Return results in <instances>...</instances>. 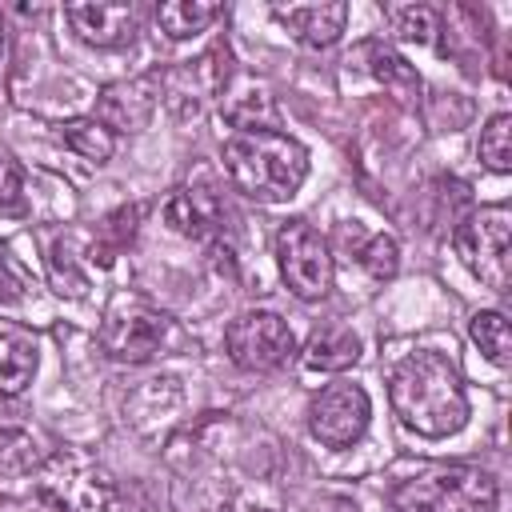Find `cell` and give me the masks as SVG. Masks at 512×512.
Wrapping results in <instances>:
<instances>
[{"label": "cell", "mask_w": 512, "mask_h": 512, "mask_svg": "<svg viewBox=\"0 0 512 512\" xmlns=\"http://www.w3.org/2000/svg\"><path fill=\"white\" fill-rule=\"evenodd\" d=\"M388 400L400 424L416 436L444 440L468 424V392L456 364L436 348L408 352L388 376Z\"/></svg>", "instance_id": "cell-1"}, {"label": "cell", "mask_w": 512, "mask_h": 512, "mask_svg": "<svg viewBox=\"0 0 512 512\" xmlns=\"http://www.w3.org/2000/svg\"><path fill=\"white\" fill-rule=\"evenodd\" d=\"M220 160L236 192L260 204L292 200L300 184L308 180V148L296 136L276 132V128L232 132L220 148Z\"/></svg>", "instance_id": "cell-2"}, {"label": "cell", "mask_w": 512, "mask_h": 512, "mask_svg": "<svg viewBox=\"0 0 512 512\" xmlns=\"http://www.w3.org/2000/svg\"><path fill=\"white\" fill-rule=\"evenodd\" d=\"M36 496L48 512H116V484L84 452H52L36 468Z\"/></svg>", "instance_id": "cell-3"}, {"label": "cell", "mask_w": 512, "mask_h": 512, "mask_svg": "<svg viewBox=\"0 0 512 512\" xmlns=\"http://www.w3.org/2000/svg\"><path fill=\"white\" fill-rule=\"evenodd\" d=\"M400 512H496V480L472 464H444L392 492Z\"/></svg>", "instance_id": "cell-4"}, {"label": "cell", "mask_w": 512, "mask_h": 512, "mask_svg": "<svg viewBox=\"0 0 512 512\" xmlns=\"http://www.w3.org/2000/svg\"><path fill=\"white\" fill-rule=\"evenodd\" d=\"M508 244H512V212L508 204H484L456 220L452 248L460 264L488 284L492 292L508 288Z\"/></svg>", "instance_id": "cell-5"}, {"label": "cell", "mask_w": 512, "mask_h": 512, "mask_svg": "<svg viewBox=\"0 0 512 512\" xmlns=\"http://www.w3.org/2000/svg\"><path fill=\"white\" fill-rule=\"evenodd\" d=\"M172 340V316L148 304L144 296H116L100 324V348L112 360H152Z\"/></svg>", "instance_id": "cell-6"}, {"label": "cell", "mask_w": 512, "mask_h": 512, "mask_svg": "<svg viewBox=\"0 0 512 512\" xmlns=\"http://www.w3.org/2000/svg\"><path fill=\"white\" fill-rule=\"evenodd\" d=\"M276 264L292 296L300 300H320L332 288V252L328 240L308 224V220H288L276 232Z\"/></svg>", "instance_id": "cell-7"}, {"label": "cell", "mask_w": 512, "mask_h": 512, "mask_svg": "<svg viewBox=\"0 0 512 512\" xmlns=\"http://www.w3.org/2000/svg\"><path fill=\"white\" fill-rule=\"evenodd\" d=\"M224 348H228V360L244 372H276L296 352V336L284 316L268 308H252L228 324Z\"/></svg>", "instance_id": "cell-8"}, {"label": "cell", "mask_w": 512, "mask_h": 512, "mask_svg": "<svg viewBox=\"0 0 512 512\" xmlns=\"http://www.w3.org/2000/svg\"><path fill=\"white\" fill-rule=\"evenodd\" d=\"M156 72H160V104H168L176 120L200 116L204 104L212 96H224L228 80H232L228 48L224 44L208 48L200 60H184L176 68H156Z\"/></svg>", "instance_id": "cell-9"}, {"label": "cell", "mask_w": 512, "mask_h": 512, "mask_svg": "<svg viewBox=\"0 0 512 512\" xmlns=\"http://www.w3.org/2000/svg\"><path fill=\"white\" fill-rule=\"evenodd\" d=\"M368 420H372V400L352 380H336L320 388L308 404V432L324 448H352L364 436Z\"/></svg>", "instance_id": "cell-10"}, {"label": "cell", "mask_w": 512, "mask_h": 512, "mask_svg": "<svg viewBox=\"0 0 512 512\" xmlns=\"http://www.w3.org/2000/svg\"><path fill=\"white\" fill-rule=\"evenodd\" d=\"M160 108V72H144L124 84H108L96 100V120L116 136V132H140L152 112Z\"/></svg>", "instance_id": "cell-11"}, {"label": "cell", "mask_w": 512, "mask_h": 512, "mask_svg": "<svg viewBox=\"0 0 512 512\" xmlns=\"http://www.w3.org/2000/svg\"><path fill=\"white\" fill-rule=\"evenodd\" d=\"M72 32L84 44L96 48H124L132 44L140 28V8L132 0H88V4H68L64 8Z\"/></svg>", "instance_id": "cell-12"}, {"label": "cell", "mask_w": 512, "mask_h": 512, "mask_svg": "<svg viewBox=\"0 0 512 512\" xmlns=\"http://www.w3.org/2000/svg\"><path fill=\"white\" fill-rule=\"evenodd\" d=\"M276 20L308 48H328L340 40L344 24H348V4H280Z\"/></svg>", "instance_id": "cell-13"}, {"label": "cell", "mask_w": 512, "mask_h": 512, "mask_svg": "<svg viewBox=\"0 0 512 512\" xmlns=\"http://www.w3.org/2000/svg\"><path fill=\"white\" fill-rule=\"evenodd\" d=\"M300 360L312 372H344V368H352L360 360V336L348 324L328 320V324H320V328L308 332Z\"/></svg>", "instance_id": "cell-14"}, {"label": "cell", "mask_w": 512, "mask_h": 512, "mask_svg": "<svg viewBox=\"0 0 512 512\" xmlns=\"http://www.w3.org/2000/svg\"><path fill=\"white\" fill-rule=\"evenodd\" d=\"M164 220L172 224V232H180L188 240H204L220 224V204L204 188H176L164 204Z\"/></svg>", "instance_id": "cell-15"}, {"label": "cell", "mask_w": 512, "mask_h": 512, "mask_svg": "<svg viewBox=\"0 0 512 512\" xmlns=\"http://www.w3.org/2000/svg\"><path fill=\"white\" fill-rule=\"evenodd\" d=\"M220 16H224V8L212 0H164V4H156V24L168 40H192Z\"/></svg>", "instance_id": "cell-16"}, {"label": "cell", "mask_w": 512, "mask_h": 512, "mask_svg": "<svg viewBox=\"0 0 512 512\" xmlns=\"http://www.w3.org/2000/svg\"><path fill=\"white\" fill-rule=\"evenodd\" d=\"M360 56L368 60L364 68H368L384 88H392V92L404 96V100L420 96V76H416V68H412L396 48H388V44H380V40H368V44H360Z\"/></svg>", "instance_id": "cell-17"}, {"label": "cell", "mask_w": 512, "mask_h": 512, "mask_svg": "<svg viewBox=\"0 0 512 512\" xmlns=\"http://www.w3.org/2000/svg\"><path fill=\"white\" fill-rule=\"evenodd\" d=\"M36 376V344L20 332L0 336V396H20Z\"/></svg>", "instance_id": "cell-18"}, {"label": "cell", "mask_w": 512, "mask_h": 512, "mask_svg": "<svg viewBox=\"0 0 512 512\" xmlns=\"http://www.w3.org/2000/svg\"><path fill=\"white\" fill-rule=\"evenodd\" d=\"M60 136H64V144H68L72 152H80V156L92 160V164H104V160H112V152H116V136H112L96 116L64 120V124H60Z\"/></svg>", "instance_id": "cell-19"}, {"label": "cell", "mask_w": 512, "mask_h": 512, "mask_svg": "<svg viewBox=\"0 0 512 512\" xmlns=\"http://www.w3.org/2000/svg\"><path fill=\"white\" fill-rule=\"evenodd\" d=\"M468 336L476 340V348L492 360V364H508V356H512V336H508V320H504V312H476L472 316V324H468Z\"/></svg>", "instance_id": "cell-20"}, {"label": "cell", "mask_w": 512, "mask_h": 512, "mask_svg": "<svg viewBox=\"0 0 512 512\" xmlns=\"http://www.w3.org/2000/svg\"><path fill=\"white\" fill-rule=\"evenodd\" d=\"M484 168L492 172H512V116L496 112L484 128H480V144H476Z\"/></svg>", "instance_id": "cell-21"}, {"label": "cell", "mask_w": 512, "mask_h": 512, "mask_svg": "<svg viewBox=\"0 0 512 512\" xmlns=\"http://www.w3.org/2000/svg\"><path fill=\"white\" fill-rule=\"evenodd\" d=\"M392 32L408 44H432L440 32V16L424 4H408V8H392Z\"/></svg>", "instance_id": "cell-22"}, {"label": "cell", "mask_w": 512, "mask_h": 512, "mask_svg": "<svg viewBox=\"0 0 512 512\" xmlns=\"http://www.w3.org/2000/svg\"><path fill=\"white\" fill-rule=\"evenodd\" d=\"M360 264H364V272H368L372 280H392L396 268H400V244H396V236L376 232V236L360 248Z\"/></svg>", "instance_id": "cell-23"}, {"label": "cell", "mask_w": 512, "mask_h": 512, "mask_svg": "<svg viewBox=\"0 0 512 512\" xmlns=\"http://www.w3.org/2000/svg\"><path fill=\"white\" fill-rule=\"evenodd\" d=\"M28 212V200H24V176H20V164L0 152V216H24Z\"/></svg>", "instance_id": "cell-24"}, {"label": "cell", "mask_w": 512, "mask_h": 512, "mask_svg": "<svg viewBox=\"0 0 512 512\" xmlns=\"http://www.w3.org/2000/svg\"><path fill=\"white\" fill-rule=\"evenodd\" d=\"M20 296H24V284H20L12 260H8V252H4V244H0V304H12V300H20Z\"/></svg>", "instance_id": "cell-25"}, {"label": "cell", "mask_w": 512, "mask_h": 512, "mask_svg": "<svg viewBox=\"0 0 512 512\" xmlns=\"http://www.w3.org/2000/svg\"><path fill=\"white\" fill-rule=\"evenodd\" d=\"M0 56H4V20H0Z\"/></svg>", "instance_id": "cell-26"}]
</instances>
